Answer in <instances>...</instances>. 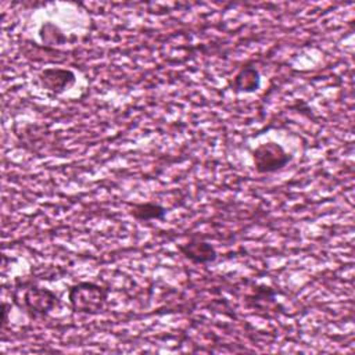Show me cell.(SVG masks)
<instances>
[{
    "label": "cell",
    "mask_w": 355,
    "mask_h": 355,
    "mask_svg": "<svg viewBox=\"0 0 355 355\" xmlns=\"http://www.w3.org/2000/svg\"><path fill=\"white\" fill-rule=\"evenodd\" d=\"M130 215L139 222L148 220H162L166 215V208L157 202H136L132 204Z\"/></svg>",
    "instance_id": "obj_7"
},
{
    "label": "cell",
    "mask_w": 355,
    "mask_h": 355,
    "mask_svg": "<svg viewBox=\"0 0 355 355\" xmlns=\"http://www.w3.org/2000/svg\"><path fill=\"white\" fill-rule=\"evenodd\" d=\"M11 305H8L7 302H3L1 305V309H3V319H1V330H4V327L7 326V322H8V308Z\"/></svg>",
    "instance_id": "obj_9"
},
{
    "label": "cell",
    "mask_w": 355,
    "mask_h": 355,
    "mask_svg": "<svg viewBox=\"0 0 355 355\" xmlns=\"http://www.w3.org/2000/svg\"><path fill=\"white\" fill-rule=\"evenodd\" d=\"M37 80L44 90L53 94H61L75 85L76 75L73 73V71L67 68L50 67L39 72Z\"/></svg>",
    "instance_id": "obj_4"
},
{
    "label": "cell",
    "mask_w": 355,
    "mask_h": 355,
    "mask_svg": "<svg viewBox=\"0 0 355 355\" xmlns=\"http://www.w3.org/2000/svg\"><path fill=\"white\" fill-rule=\"evenodd\" d=\"M12 304L31 319H43L61 305L60 297L32 279L17 277L11 290Z\"/></svg>",
    "instance_id": "obj_1"
},
{
    "label": "cell",
    "mask_w": 355,
    "mask_h": 355,
    "mask_svg": "<svg viewBox=\"0 0 355 355\" xmlns=\"http://www.w3.org/2000/svg\"><path fill=\"white\" fill-rule=\"evenodd\" d=\"M261 85V76L259 72L255 67L245 65L243 67L237 75L233 78L232 87L234 92H241V93H252L258 90Z\"/></svg>",
    "instance_id": "obj_6"
},
{
    "label": "cell",
    "mask_w": 355,
    "mask_h": 355,
    "mask_svg": "<svg viewBox=\"0 0 355 355\" xmlns=\"http://www.w3.org/2000/svg\"><path fill=\"white\" fill-rule=\"evenodd\" d=\"M110 288L94 282H78L68 288V302L75 313L97 315L103 312Z\"/></svg>",
    "instance_id": "obj_2"
},
{
    "label": "cell",
    "mask_w": 355,
    "mask_h": 355,
    "mask_svg": "<svg viewBox=\"0 0 355 355\" xmlns=\"http://www.w3.org/2000/svg\"><path fill=\"white\" fill-rule=\"evenodd\" d=\"M178 251L194 265H208L218 258L215 247L200 237H191L189 241L179 244Z\"/></svg>",
    "instance_id": "obj_5"
},
{
    "label": "cell",
    "mask_w": 355,
    "mask_h": 355,
    "mask_svg": "<svg viewBox=\"0 0 355 355\" xmlns=\"http://www.w3.org/2000/svg\"><path fill=\"white\" fill-rule=\"evenodd\" d=\"M39 35H40L42 40L49 44H61L65 40V36L62 35V32L51 22L43 24L40 26Z\"/></svg>",
    "instance_id": "obj_8"
},
{
    "label": "cell",
    "mask_w": 355,
    "mask_h": 355,
    "mask_svg": "<svg viewBox=\"0 0 355 355\" xmlns=\"http://www.w3.org/2000/svg\"><path fill=\"white\" fill-rule=\"evenodd\" d=\"M293 155L284 150L277 141H265L252 150V162L258 173H275L283 169Z\"/></svg>",
    "instance_id": "obj_3"
}]
</instances>
